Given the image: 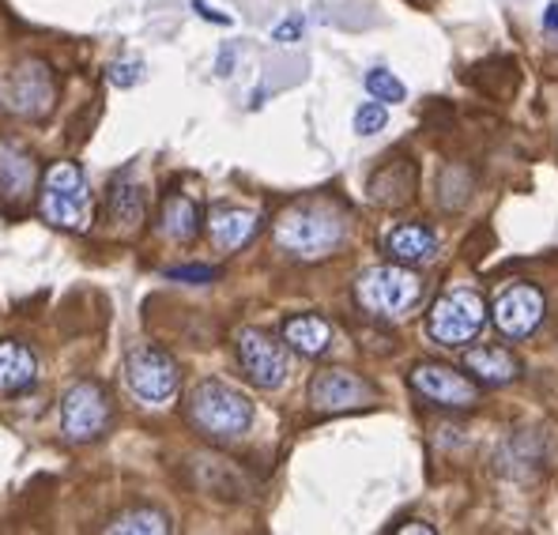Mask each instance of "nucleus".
Masks as SVG:
<instances>
[{
	"label": "nucleus",
	"mask_w": 558,
	"mask_h": 535,
	"mask_svg": "<svg viewBox=\"0 0 558 535\" xmlns=\"http://www.w3.org/2000/svg\"><path fill=\"white\" fill-rule=\"evenodd\" d=\"M343 234H348V223H343L340 208H332L325 200L294 204L276 219V245L299 260L332 257L340 250Z\"/></svg>",
	"instance_id": "1"
},
{
	"label": "nucleus",
	"mask_w": 558,
	"mask_h": 535,
	"mask_svg": "<svg viewBox=\"0 0 558 535\" xmlns=\"http://www.w3.org/2000/svg\"><path fill=\"white\" fill-rule=\"evenodd\" d=\"M185 415L204 438L211 441H234L250 430L253 423V403L238 389L223 381H201L185 400Z\"/></svg>",
	"instance_id": "2"
},
{
	"label": "nucleus",
	"mask_w": 558,
	"mask_h": 535,
	"mask_svg": "<svg viewBox=\"0 0 558 535\" xmlns=\"http://www.w3.org/2000/svg\"><path fill=\"white\" fill-rule=\"evenodd\" d=\"M38 211L49 227L57 230H87L95 219V200L87 178L76 162H53L43 178V196H38Z\"/></svg>",
	"instance_id": "3"
},
{
	"label": "nucleus",
	"mask_w": 558,
	"mask_h": 535,
	"mask_svg": "<svg viewBox=\"0 0 558 535\" xmlns=\"http://www.w3.org/2000/svg\"><path fill=\"white\" fill-rule=\"evenodd\" d=\"M418 294H423L418 276L400 265L371 268V271H363L355 283L359 306L366 313H374V317H400V313H408L415 306Z\"/></svg>",
	"instance_id": "4"
},
{
	"label": "nucleus",
	"mask_w": 558,
	"mask_h": 535,
	"mask_svg": "<svg viewBox=\"0 0 558 535\" xmlns=\"http://www.w3.org/2000/svg\"><path fill=\"white\" fill-rule=\"evenodd\" d=\"M487 320V302L480 299V291H468V287H457V291L441 294L430 309V336L446 348H464L475 332L483 328Z\"/></svg>",
	"instance_id": "5"
},
{
	"label": "nucleus",
	"mask_w": 558,
	"mask_h": 535,
	"mask_svg": "<svg viewBox=\"0 0 558 535\" xmlns=\"http://www.w3.org/2000/svg\"><path fill=\"white\" fill-rule=\"evenodd\" d=\"M125 381L147 408H167L178 397V362L167 351L144 343L125 355Z\"/></svg>",
	"instance_id": "6"
},
{
	"label": "nucleus",
	"mask_w": 558,
	"mask_h": 535,
	"mask_svg": "<svg viewBox=\"0 0 558 535\" xmlns=\"http://www.w3.org/2000/svg\"><path fill=\"white\" fill-rule=\"evenodd\" d=\"M110 397L102 392V385L80 381L69 389V397L61 403V430L69 441H95L110 426Z\"/></svg>",
	"instance_id": "7"
},
{
	"label": "nucleus",
	"mask_w": 558,
	"mask_h": 535,
	"mask_svg": "<svg viewBox=\"0 0 558 535\" xmlns=\"http://www.w3.org/2000/svg\"><path fill=\"white\" fill-rule=\"evenodd\" d=\"M238 362H242V374L250 377L257 389H279L291 374V362H287V348L276 343L260 328H242L238 332Z\"/></svg>",
	"instance_id": "8"
},
{
	"label": "nucleus",
	"mask_w": 558,
	"mask_h": 535,
	"mask_svg": "<svg viewBox=\"0 0 558 535\" xmlns=\"http://www.w3.org/2000/svg\"><path fill=\"white\" fill-rule=\"evenodd\" d=\"M8 102L20 118L46 121L57 106V80L46 61H20L8 84Z\"/></svg>",
	"instance_id": "9"
},
{
	"label": "nucleus",
	"mask_w": 558,
	"mask_h": 535,
	"mask_svg": "<svg viewBox=\"0 0 558 535\" xmlns=\"http://www.w3.org/2000/svg\"><path fill=\"white\" fill-rule=\"evenodd\" d=\"M490 317H495L502 336H510V340H529L539 328V320H544V294L532 283H513L495 299Z\"/></svg>",
	"instance_id": "10"
},
{
	"label": "nucleus",
	"mask_w": 558,
	"mask_h": 535,
	"mask_svg": "<svg viewBox=\"0 0 558 535\" xmlns=\"http://www.w3.org/2000/svg\"><path fill=\"white\" fill-rule=\"evenodd\" d=\"M412 389L438 408H472L480 400L472 377L457 374L453 366H441V362H418L412 369Z\"/></svg>",
	"instance_id": "11"
},
{
	"label": "nucleus",
	"mask_w": 558,
	"mask_h": 535,
	"mask_svg": "<svg viewBox=\"0 0 558 535\" xmlns=\"http://www.w3.org/2000/svg\"><path fill=\"white\" fill-rule=\"evenodd\" d=\"M371 400H374V389L359 374H348V369H322V374L310 381V403H314L317 411H325V415L366 408Z\"/></svg>",
	"instance_id": "12"
},
{
	"label": "nucleus",
	"mask_w": 558,
	"mask_h": 535,
	"mask_svg": "<svg viewBox=\"0 0 558 535\" xmlns=\"http://www.w3.org/2000/svg\"><path fill=\"white\" fill-rule=\"evenodd\" d=\"M38 181V167H35V155L27 147L12 144L4 139L0 144V200L4 204H23L31 196Z\"/></svg>",
	"instance_id": "13"
},
{
	"label": "nucleus",
	"mask_w": 558,
	"mask_h": 535,
	"mask_svg": "<svg viewBox=\"0 0 558 535\" xmlns=\"http://www.w3.org/2000/svg\"><path fill=\"white\" fill-rule=\"evenodd\" d=\"M260 227V216L250 208H234V204H216V208L208 211V234L211 242L219 245V250H242L245 242H250L253 234H257Z\"/></svg>",
	"instance_id": "14"
},
{
	"label": "nucleus",
	"mask_w": 558,
	"mask_h": 535,
	"mask_svg": "<svg viewBox=\"0 0 558 535\" xmlns=\"http://www.w3.org/2000/svg\"><path fill=\"white\" fill-rule=\"evenodd\" d=\"M464 369L472 374V381L480 385H510L521 377V362H517L506 348H468L464 351Z\"/></svg>",
	"instance_id": "15"
},
{
	"label": "nucleus",
	"mask_w": 558,
	"mask_h": 535,
	"mask_svg": "<svg viewBox=\"0 0 558 535\" xmlns=\"http://www.w3.org/2000/svg\"><path fill=\"white\" fill-rule=\"evenodd\" d=\"M35 381H38L35 351L15 340L0 343V397H20V392L35 389Z\"/></svg>",
	"instance_id": "16"
},
{
	"label": "nucleus",
	"mask_w": 558,
	"mask_h": 535,
	"mask_svg": "<svg viewBox=\"0 0 558 535\" xmlns=\"http://www.w3.org/2000/svg\"><path fill=\"white\" fill-rule=\"evenodd\" d=\"M283 343L299 351V355L317 358L332 343V325L325 317H317V313H299V317L283 320Z\"/></svg>",
	"instance_id": "17"
},
{
	"label": "nucleus",
	"mask_w": 558,
	"mask_h": 535,
	"mask_svg": "<svg viewBox=\"0 0 558 535\" xmlns=\"http://www.w3.org/2000/svg\"><path fill=\"white\" fill-rule=\"evenodd\" d=\"M196 230H201V208L182 193L167 196V200H162V234H167L170 242L189 245L196 238Z\"/></svg>",
	"instance_id": "18"
},
{
	"label": "nucleus",
	"mask_w": 558,
	"mask_h": 535,
	"mask_svg": "<svg viewBox=\"0 0 558 535\" xmlns=\"http://www.w3.org/2000/svg\"><path fill=\"white\" fill-rule=\"evenodd\" d=\"M385 250L397 260H404V265H418V260H426L434 253V234L423 223H400L397 230H389Z\"/></svg>",
	"instance_id": "19"
},
{
	"label": "nucleus",
	"mask_w": 558,
	"mask_h": 535,
	"mask_svg": "<svg viewBox=\"0 0 558 535\" xmlns=\"http://www.w3.org/2000/svg\"><path fill=\"white\" fill-rule=\"evenodd\" d=\"M110 219L125 230L144 223V193L133 178H118L110 185Z\"/></svg>",
	"instance_id": "20"
},
{
	"label": "nucleus",
	"mask_w": 558,
	"mask_h": 535,
	"mask_svg": "<svg viewBox=\"0 0 558 535\" xmlns=\"http://www.w3.org/2000/svg\"><path fill=\"white\" fill-rule=\"evenodd\" d=\"M106 532H121V535H167L170 532V516L159 509H129V513L113 516L106 524Z\"/></svg>",
	"instance_id": "21"
},
{
	"label": "nucleus",
	"mask_w": 558,
	"mask_h": 535,
	"mask_svg": "<svg viewBox=\"0 0 558 535\" xmlns=\"http://www.w3.org/2000/svg\"><path fill=\"white\" fill-rule=\"evenodd\" d=\"M366 90H371L377 102H385V106H397V102H404V98H408V87L400 84V80L392 76L389 69L366 72Z\"/></svg>",
	"instance_id": "22"
},
{
	"label": "nucleus",
	"mask_w": 558,
	"mask_h": 535,
	"mask_svg": "<svg viewBox=\"0 0 558 535\" xmlns=\"http://www.w3.org/2000/svg\"><path fill=\"white\" fill-rule=\"evenodd\" d=\"M385 121H389V113H385V102H363L359 106V113H355V133L359 136H374V133H381L385 129Z\"/></svg>",
	"instance_id": "23"
},
{
	"label": "nucleus",
	"mask_w": 558,
	"mask_h": 535,
	"mask_svg": "<svg viewBox=\"0 0 558 535\" xmlns=\"http://www.w3.org/2000/svg\"><path fill=\"white\" fill-rule=\"evenodd\" d=\"M144 80V64L140 61H118L110 64V84L113 87H136Z\"/></svg>",
	"instance_id": "24"
},
{
	"label": "nucleus",
	"mask_w": 558,
	"mask_h": 535,
	"mask_svg": "<svg viewBox=\"0 0 558 535\" xmlns=\"http://www.w3.org/2000/svg\"><path fill=\"white\" fill-rule=\"evenodd\" d=\"M170 279H182V283H211L216 279V268H204V265H189V268H170Z\"/></svg>",
	"instance_id": "25"
},
{
	"label": "nucleus",
	"mask_w": 558,
	"mask_h": 535,
	"mask_svg": "<svg viewBox=\"0 0 558 535\" xmlns=\"http://www.w3.org/2000/svg\"><path fill=\"white\" fill-rule=\"evenodd\" d=\"M302 35V20L294 15V20H287V23H279L276 27V42H294V38Z\"/></svg>",
	"instance_id": "26"
},
{
	"label": "nucleus",
	"mask_w": 558,
	"mask_h": 535,
	"mask_svg": "<svg viewBox=\"0 0 558 535\" xmlns=\"http://www.w3.org/2000/svg\"><path fill=\"white\" fill-rule=\"evenodd\" d=\"M397 532H423V535H434L430 524H423V521H412V524H404V528H397Z\"/></svg>",
	"instance_id": "27"
},
{
	"label": "nucleus",
	"mask_w": 558,
	"mask_h": 535,
	"mask_svg": "<svg viewBox=\"0 0 558 535\" xmlns=\"http://www.w3.org/2000/svg\"><path fill=\"white\" fill-rule=\"evenodd\" d=\"M544 23H547V31H558V4H551V8H547Z\"/></svg>",
	"instance_id": "28"
}]
</instances>
